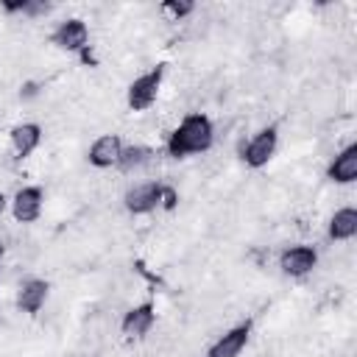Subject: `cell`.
I'll return each instance as SVG.
<instances>
[{"mask_svg": "<svg viewBox=\"0 0 357 357\" xmlns=\"http://www.w3.org/2000/svg\"><path fill=\"white\" fill-rule=\"evenodd\" d=\"M215 148V120L206 112H184L167 131L165 156L181 162L187 156H206Z\"/></svg>", "mask_w": 357, "mask_h": 357, "instance_id": "cell-1", "label": "cell"}, {"mask_svg": "<svg viewBox=\"0 0 357 357\" xmlns=\"http://www.w3.org/2000/svg\"><path fill=\"white\" fill-rule=\"evenodd\" d=\"M165 75H167V64L159 61V64H151L145 73L134 75L126 89H123V100H126V109L139 114V112H148L156 106L159 100V92H162V84H165Z\"/></svg>", "mask_w": 357, "mask_h": 357, "instance_id": "cell-2", "label": "cell"}, {"mask_svg": "<svg viewBox=\"0 0 357 357\" xmlns=\"http://www.w3.org/2000/svg\"><path fill=\"white\" fill-rule=\"evenodd\" d=\"M162 192H165V178H139L123 187L120 206L131 218H148L162 209Z\"/></svg>", "mask_w": 357, "mask_h": 357, "instance_id": "cell-3", "label": "cell"}, {"mask_svg": "<svg viewBox=\"0 0 357 357\" xmlns=\"http://www.w3.org/2000/svg\"><path fill=\"white\" fill-rule=\"evenodd\" d=\"M279 151V128L273 123L259 126L248 139H243L234 148V156L248 167V170H262L271 165V159Z\"/></svg>", "mask_w": 357, "mask_h": 357, "instance_id": "cell-4", "label": "cell"}, {"mask_svg": "<svg viewBox=\"0 0 357 357\" xmlns=\"http://www.w3.org/2000/svg\"><path fill=\"white\" fill-rule=\"evenodd\" d=\"M321 265V251L312 243H284L276 254V268L284 279H307Z\"/></svg>", "mask_w": 357, "mask_h": 357, "instance_id": "cell-5", "label": "cell"}, {"mask_svg": "<svg viewBox=\"0 0 357 357\" xmlns=\"http://www.w3.org/2000/svg\"><path fill=\"white\" fill-rule=\"evenodd\" d=\"M153 326H156V301L153 298H142L137 304H128L117 318V332L128 343L145 340L153 332Z\"/></svg>", "mask_w": 357, "mask_h": 357, "instance_id": "cell-6", "label": "cell"}, {"mask_svg": "<svg viewBox=\"0 0 357 357\" xmlns=\"http://www.w3.org/2000/svg\"><path fill=\"white\" fill-rule=\"evenodd\" d=\"M11 218L17 226H33L45 212V187L42 184H22L8 198Z\"/></svg>", "mask_w": 357, "mask_h": 357, "instance_id": "cell-7", "label": "cell"}, {"mask_svg": "<svg viewBox=\"0 0 357 357\" xmlns=\"http://www.w3.org/2000/svg\"><path fill=\"white\" fill-rule=\"evenodd\" d=\"M251 329L254 326H251L248 318L245 321H237V324H231L226 329H220L212 337V343L204 349L201 357H240L248 349V343H251Z\"/></svg>", "mask_w": 357, "mask_h": 357, "instance_id": "cell-8", "label": "cell"}, {"mask_svg": "<svg viewBox=\"0 0 357 357\" xmlns=\"http://www.w3.org/2000/svg\"><path fill=\"white\" fill-rule=\"evenodd\" d=\"M47 42L61 53H84L89 47V25L81 17H64L47 33Z\"/></svg>", "mask_w": 357, "mask_h": 357, "instance_id": "cell-9", "label": "cell"}, {"mask_svg": "<svg viewBox=\"0 0 357 357\" xmlns=\"http://www.w3.org/2000/svg\"><path fill=\"white\" fill-rule=\"evenodd\" d=\"M123 145H126V142H123V134H120V131H103V134H98V137L89 142L84 159H86V165H89L92 170H98V173L114 170V167H117V159H120V153H123Z\"/></svg>", "mask_w": 357, "mask_h": 357, "instance_id": "cell-10", "label": "cell"}, {"mask_svg": "<svg viewBox=\"0 0 357 357\" xmlns=\"http://www.w3.org/2000/svg\"><path fill=\"white\" fill-rule=\"evenodd\" d=\"M324 178L335 187H351L357 181V142L354 139H349L332 153V159L326 162Z\"/></svg>", "mask_w": 357, "mask_h": 357, "instance_id": "cell-11", "label": "cell"}, {"mask_svg": "<svg viewBox=\"0 0 357 357\" xmlns=\"http://www.w3.org/2000/svg\"><path fill=\"white\" fill-rule=\"evenodd\" d=\"M47 301H50V279H45V276H25L17 284V296H14L17 312L39 315Z\"/></svg>", "mask_w": 357, "mask_h": 357, "instance_id": "cell-12", "label": "cell"}, {"mask_svg": "<svg viewBox=\"0 0 357 357\" xmlns=\"http://www.w3.org/2000/svg\"><path fill=\"white\" fill-rule=\"evenodd\" d=\"M45 139V126L39 120H22V123H14L8 128V145H11V153L14 159H31L39 145Z\"/></svg>", "mask_w": 357, "mask_h": 357, "instance_id": "cell-13", "label": "cell"}, {"mask_svg": "<svg viewBox=\"0 0 357 357\" xmlns=\"http://www.w3.org/2000/svg\"><path fill=\"white\" fill-rule=\"evenodd\" d=\"M326 237L329 243H340V245H349L357 237V206L354 204H343L326 218Z\"/></svg>", "mask_w": 357, "mask_h": 357, "instance_id": "cell-14", "label": "cell"}, {"mask_svg": "<svg viewBox=\"0 0 357 357\" xmlns=\"http://www.w3.org/2000/svg\"><path fill=\"white\" fill-rule=\"evenodd\" d=\"M159 11L167 17V22H187V20L195 17L198 6H195L192 0H165V3L159 6Z\"/></svg>", "mask_w": 357, "mask_h": 357, "instance_id": "cell-15", "label": "cell"}, {"mask_svg": "<svg viewBox=\"0 0 357 357\" xmlns=\"http://www.w3.org/2000/svg\"><path fill=\"white\" fill-rule=\"evenodd\" d=\"M6 209H8V195L0 190V220H3V215H6Z\"/></svg>", "mask_w": 357, "mask_h": 357, "instance_id": "cell-16", "label": "cell"}, {"mask_svg": "<svg viewBox=\"0 0 357 357\" xmlns=\"http://www.w3.org/2000/svg\"><path fill=\"white\" fill-rule=\"evenodd\" d=\"M3 257H6V243L0 240V259H3Z\"/></svg>", "mask_w": 357, "mask_h": 357, "instance_id": "cell-17", "label": "cell"}]
</instances>
